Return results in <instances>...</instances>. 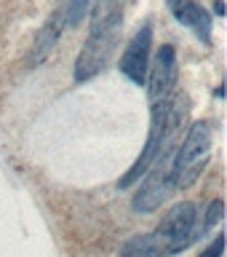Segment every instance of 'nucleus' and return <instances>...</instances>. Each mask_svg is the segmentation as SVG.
<instances>
[{
    "mask_svg": "<svg viewBox=\"0 0 227 257\" xmlns=\"http://www.w3.org/2000/svg\"><path fill=\"white\" fill-rule=\"evenodd\" d=\"M187 115V99L182 94H171L168 99H160L152 104V115H150V134L147 142L139 153V158L131 164V169L118 180V188H131L134 182H139L144 174L150 172V166L155 164V158L168 148H176L174 140L179 134V128Z\"/></svg>",
    "mask_w": 227,
    "mask_h": 257,
    "instance_id": "1",
    "label": "nucleus"
},
{
    "mask_svg": "<svg viewBox=\"0 0 227 257\" xmlns=\"http://www.w3.org/2000/svg\"><path fill=\"white\" fill-rule=\"evenodd\" d=\"M208 150H211V126L206 120H195L182 148L174 153V188H187L198 180L208 161Z\"/></svg>",
    "mask_w": 227,
    "mask_h": 257,
    "instance_id": "2",
    "label": "nucleus"
},
{
    "mask_svg": "<svg viewBox=\"0 0 227 257\" xmlns=\"http://www.w3.org/2000/svg\"><path fill=\"white\" fill-rule=\"evenodd\" d=\"M195 225H198V209H195V204L182 201V204H176V206L168 209V214L160 220L158 230L152 233L160 257H168V254H176V252H182V249H187L192 241H195V238H192Z\"/></svg>",
    "mask_w": 227,
    "mask_h": 257,
    "instance_id": "3",
    "label": "nucleus"
},
{
    "mask_svg": "<svg viewBox=\"0 0 227 257\" xmlns=\"http://www.w3.org/2000/svg\"><path fill=\"white\" fill-rule=\"evenodd\" d=\"M174 153H176V148L163 150L155 158V164L150 166L152 172L144 174L147 180H144V185L139 188V193H136L134 201H131V206L136 209V212H142V214L155 212V209L163 206V201L176 190L174 188V169H171L174 166Z\"/></svg>",
    "mask_w": 227,
    "mask_h": 257,
    "instance_id": "4",
    "label": "nucleus"
},
{
    "mask_svg": "<svg viewBox=\"0 0 227 257\" xmlns=\"http://www.w3.org/2000/svg\"><path fill=\"white\" fill-rule=\"evenodd\" d=\"M118 38H120V27H112V30H102V32H91L80 51L78 62H75V80L78 83H86L91 80L94 75L110 64V56L115 54V46H118Z\"/></svg>",
    "mask_w": 227,
    "mask_h": 257,
    "instance_id": "5",
    "label": "nucleus"
},
{
    "mask_svg": "<svg viewBox=\"0 0 227 257\" xmlns=\"http://www.w3.org/2000/svg\"><path fill=\"white\" fill-rule=\"evenodd\" d=\"M150 75H147V96L150 104H155L160 99H168L174 94L176 86V75H179V62H176V51L174 46H160L155 54V62L150 64Z\"/></svg>",
    "mask_w": 227,
    "mask_h": 257,
    "instance_id": "6",
    "label": "nucleus"
},
{
    "mask_svg": "<svg viewBox=\"0 0 227 257\" xmlns=\"http://www.w3.org/2000/svg\"><path fill=\"white\" fill-rule=\"evenodd\" d=\"M150 51H152V27L144 24V27L136 32L128 43L126 54L120 56V72L136 86H144L147 80V67H150Z\"/></svg>",
    "mask_w": 227,
    "mask_h": 257,
    "instance_id": "7",
    "label": "nucleus"
},
{
    "mask_svg": "<svg viewBox=\"0 0 227 257\" xmlns=\"http://www.w3.org/2000/svg\"><path fill=\"white\" fill-rule=\"evenodd\" d=\"M168 11L182 27H190L200 38V43H211V14L195 0H168Z\"/></svg>",
    "mask_w": 227,
    "mask_h": 257,
    "instance_id": "8",
    "label": "nucleus"
},
{
    "mask_svg": "<svg viewBox=\"0 0 227 257\" xmlns=\"http://www.w3.org/2000/svg\"><path fill=\"white\" fill-rule=\"evenodd\" d=\"M123 8H126V0H94V6H91V32L120 27Z\"/></svg>",
    "mask_w": 227,
    "mask_h": 257,
    "instance_id": "9",
    "label": "nucleus"
},
{
    "mask_svg": "<svg viewBox=\"0 0 227 257\" xmlns=\"http://www.w3.org/2000/svg\"><path fill=\"white\" fill-rule=\"evenodd\" d=\"M59 32H62L59 19H51L43 30L38 32L35 46H32V51H30V56H27V67H38V64L43 62L48 54H51V48L56 46V40H59Z\"/></svg>",
    "mask_w": 227,
    "mask_h": 257,
    "instance_id": "10",
    "label": "nucleus"
},
{
    "mask_svg": "<svg viewBox=\"0 0 227 257\" xmlns=\"http://www.w3.org/2000/svg\"><path fill=\"white\" fill-rule=\"evenodd\" d=\"M120 257H160V252H158V244L152 238V233H139V236L128 238L123 244Z\"/></svg>",
    "mask_w": 227,
    "mask_h": 257,
    "instance_id": "11",
    "label": "nucleus"
},
{
    "mask_svg": "<svg viewBox=\"0 0 227 257\" xmlns=\"http://www.w3.org/2000/svg\"><path fill=\"white\" fill-rule=\"evenodd\" d=\"M222 212H224V204H222V198H214L211 204L206 206V212H203V220H200V225H195V233H192V238H200V236H206V233L211 230L216 222H222Z\"/></svg>",
    "mask_w": 227,
    "mask_h": 257,
    "instance_id": "12",
    "label": "nucleus"
},
{
    "mask_svg": "<svg viewBox=\"0 0 227 257\" xmlns=\"http://www.w3.org/2000/svg\"><path fill=\"white\" fill-rule=\"evenodd\" d=\"M94 0H67V8H64V22L67 27H78L80 22L86 19V14L91 11Z\"/></svg>",
    "mask_w": 227,
    "mask_h": 257,
    "instance_id": "13",
    "label": "nucleus"
},
{
    "mask_svg": "<svg viewBox=\"0 0 227 257\" xmlns=\"http://www.w3.org/2000/svg\"><path fill=\"white\" fill-rule=\"evenodd\" d=\"M222 246H224V236H222V233H216L214 241L208 244V249L200 257H222Z\"/></svg>",
    "mask_w": 227,
    "mask_h": 257,
    "instance_id": "14",
    "label": "nucleus"
},
{
    "mask_svg": "<svg viewBox=\"0 0 227 257\" xmlns=\"http://www.w3.org/2000/svg\"><path fill=\"white\" fill-rule=\"evenodd\" d=\"M214 14H216V16H222V14H224V6H222V0H216V3H214Z\"/></svg>",
    "mask_w": 227,
    "mask_h": 257,
    "instance_id": "15",
    "label": "nucleus"
}]
</instances>
